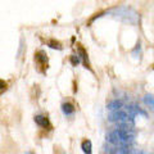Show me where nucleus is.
I'll use <instances>...</instances> for the list:
<instances>
[{
  "label": "nucleus",
  "instance_id": "1",
  "mask_svg": "<svg viewBox=\"0 0 154 154\" xmlns=\"http://www.w3.org/2000/svg\"><path fill=\"white\" fill-rule=\"evenodd\" d=\"M114 18L119 19L121 22L128 23V25H136L139 22V14L135 9L130 7H118L110 11Z\"/></svg>",
  "mask_w": 154,
  "mask_h": 154
},
{
  "label": "nucleus",
  "instance_id": "2",
  "mask_svg": "<svg viewBox=\"0 0 154 154\" xmlns=\"http://www.w3.org/2000/svg\"><path fill=\"white\" fill-rule=\"evenodd\" d=\"M108 119L110 122H117V123H122V122L134 123V117H131L127 110H125L122 108L118 110H114V112H110V114L108 116Z\"/></svg>",
  "mask_w": 154,
  "mask_h": 154
},
{
  "label": "nucleus",
  "instance_id": "3",
  "mask_svg": "<svg viewBox=\"0 0 154 154\" xmlns=\"http://www.w3.org/2000/svg\"><path fill=\"white\" fill-rule=\"evenodd\" d=\"M35 62L40 64L42 68H48V55L44 50H38L35 53Z\"/></svg>",
  "mask_w": 154,
  "mask_h": 154
},
{
  "label": "nucleus",
  "instance_id": "4",
  "mask_svg": "<svg viewBox=\"0 0 154 154\" xmlns=\"http://www.w3.org/2000/svg\"><path fill=\"white\" fill-rule=\"evenodd\" d=\"M107 140L110 143V144H113V145H119V146H122L123 145V143L121 140V137H119V134H118V130L116 128L114 131L112 132H109L107 135Z\"/></svg>",
  "mask_w": 154,
  "mask_h": 154
},
{
  "label": "nucleus",
  "instance_id": "5",
  "mask_svg": "<svg viewBox=\"0 0 154 154\" xmlns=\"http://www.w3.org/2000/svg\"><path fill=\"white\" fill-rule=\"evenodd\" d=\"M77 50H79V54H80V58L82 59V62H84V64H85V67L86 68H89L90 69V64H89V58H88V51L85 50V48L82 46V45H77Z\"/></svg>",
  "mask_w": 154,
  "mask_h": 154
},
{
  "label": "nucleus",
  "instance_id": "6",
  "mask_svg": "<svg viewBox=\"0 0 154 154\" xmlns=\"http://www.w3.org/2000/svg\"><path fill=\"white\" fill-rule=\"evenodd\" d=\"M35 122H36L40 127H44V128H46V127H49V126H50L49 119H48L45 116H41V114L35 116Z\"/></svg>",
  "mask_w": 154,
  "mask_h": 154
},
{
  "label": "nucleus",
  "instance_id": "7",
  "mask_svg": "<svg viewBox=\"0 0 154 154\" xmlns=\"http://www.w3.org/2000/svg\"><path fill=\"white\" fill-rule=\"evenodd\" d=\"M107 108H108V110H110V112L118 110V109L122 108V102H121V100H118V99H114V100H112V102L108 103Z\"/></svg>",
  "mask_w": 154,
  "mask_h": 154
},
{
  "label": "nucleus",
  "instance_id": "8",
  "mask_svg": "<svg viewBox=\"0 0 154 154\" xmlns=\"http://www.w3.org/2000/svg\"><path fill=\"white\" fill-rule=\"evenodd\" d=\"M62 112H63L66 116H71V114H73L75 113V107H73V104L72 103H63L62 104Z\"/></svg>",
  "mask_w": 154,
  "mask_h": 154
},
{
  "label": "nucleus",
  "instance_id": "9",
  "mask_svg": "<svg viewBox=\"0 0 154 154\" xmlns=\"http://www.w3.org/2000/svg\"><path fill=\"white\" fill-rule=\"evenodd\" d=\"M81 149H82V152L85 154H93V144L88 139L81 143Z\"/></svg>",
  "mask_w": 154,
  "mask_h": 154
},
{
  "label": "nucleus",
  "instance_id": "10",
  "mask_svg": "<svg viewBox=\"0 0 154 154\" xmlns=\"http://www.w3.org/2000/svg\"><path fill=\"white\" fill-rule=\"evenodd\" d=\"M48 45H49L51 49H58V50H62V49H63L60 42L57 41V40H54V38H50V40L48 41Z\"/></svg>",
  "mask_w": 154,
  "mask_h": 154
},
{
  "label": "nucleus",
  "instance_id": "11",
  "mask_svg": "<svg viewBox=\"0 0 154 154\" xmlns=\"http://www.w3.org/2000/svg\"><path fill=\"white\" fill-rule=\"evenodd\" d=\"M144 102H145V104L153 107V105H154V96L152 94H146L145 96H144Z\"/></svg>",
  "mask_w": 154,
  "mask_h": 154
},
{
  "label": "nucleus",
  "instance_id": "12",
  "mask_svg": "<svg viewBox=\"0 0 154 154\" xmlns=\"http://www.w3.org/2000/svg\"><path fill=\"white\" fill-rule=\"evenodd\" d=\"M69 60H71V63L73 64V66H77L81 62V58L79 55H71L69 57Z\"/></svg>",
  "mask_w": 154,
  "mask_h": 154
},
{
  "label": "nucleus",
  "instance_id": "13",
  "mask_svg": "<svg viewBox=\"0 0 154 154\" xmlns=\"http://www.w3.org/2000/svg\"><path fill=\"white\" fill-rule=\"evenodd\" d=\"M5 90H7V82H5L4 80L0 79V95H2Z\"/></svg>",
  "mask_w": 154,
  "mask_h": 154
},
{
  "label": "nucleus",
  "instance_id": "14",
  "mask_svg": "<svg viewBox=\"0 0 154 154\" xmlns=\"http://www.w3.org/2000/svg\"><path fill=\"white\" fill-rule=\"evenodd\" d=\"M134 154H146L145 152H143V150H139V152H135Z\"/></svg>",
  "mask_w": 154,
  "mask_h": 154
},
{
  "label": "nucleus",
  "instance_id": "15",
  "mask_svg": "<svg viewBox=\"0 0 154 154\" xmlns=\"http://www.w3.org/2000/svg\"><path fill=\"white\" fill-rule=\"evenodd\" d=\"M27 154H33V153H31V152H28V153H27Z\"/></svg>",
  "mask_w": 154,
  "mask_h": 154
}]
</instances>
